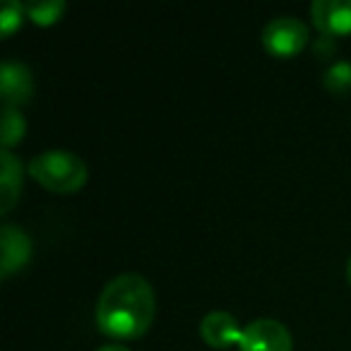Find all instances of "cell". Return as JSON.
Returning <instances> with one entry per match:
<instances>
[{
	"instance_id": "5",
	"label": "cell",
	"mask_w": 351,
	"mask_h": 351,
	"mask_svg": "<svg viewBox=\"0 0 351 351\" xmlns=\"http://www.w3.org/2000/svg\"><path fill=\"white\" fill-rule=\"evenodd\" d=\"M0 92H3V104L5 106H22L34 94V77L32 70L20 60H5L0 68Z\"/></svg>"
},
{
	"instance_id": "13",
	"label": "cell",
	"mask_w": 351,
	"mask_h": 351,
	"mask_svg": "<svg viewBox=\"0 0 351 351\" xmlns=\"http://www.w3.org/2000/svg\"><path fill=\"white\" fill-rule=\"evenodd\" d=\"M22 15H25V5L17 0H8L3 5V12H0V34L10 36L22 25Z\"/></svg>"
},
{
	"instance_id": "6",
	"label": "cell",
	"mask_w": 351,
	"mask_h": 351,
	"mask_svg": "<svg viewBox=\"0 0 351 351\" xmlns=\"http://www.w3.org/2000/svg\"><path fill=\"white\" fill-rule=\"evenodd\" d=\"M313 25L322 36H341L351 32V0H315L311 5Z\"/></svg>"
},
{
	"instance_id": "15",
	"label": "cell",
	"mask_w": 351,
	"mask_h": 351,
	"mask_svg": "<svg viewBox=\"0 0 351 351\" xmlns=\"http://www.w3.org/2000/svg\"><path fill=\"white\" fill-rule=\"evenodd\" d=\"M346 279H349V284H351V258H349V265H346Z\"/></svg>"
},
{
	"instance_id": "8",
	"label": "cell",
	"mask_w": 351,
	"mask_h": 351,
	"mask_svg": "<svg viewBox=\"0 0 351 351\" xmlns=\"http://www.w3.org/2000/svg\"><path fill=\"white\" fill-rule=\"evenodd\" d=\"M200 335L215 349H229L231 344H239L241 335H243V327L239 325L231 313L226 311H212L202 317L200 322Z\"/></svg>"
},
{
	"instance_id": "3",
	"label": "cell",
	"mask_w": 351,
	"mask_h": 351,
	"mask_svg": "<svg viewBox=\"0 0 351 351\" xmlns=\"http://www.w3.org/2000/svg\"><path fill=\"white\" fill-rule=\"evenodd\" d=\"M308 39H311L308 25L293 15L274 17L263 29V46L267 49V53L277 56V58H291V56L301 53Z\"/></svg>"
},
{
	"instance_id": "2",
	"label": "cell",
	"mask_w": 351,
	"mask_h": 351,
	"mask_svg": "<svg viewBox=\"0 0 351 351\" xmlns=\"http://www.w3.org/2000/svg\"><path fill=\"white\" fill-rule=\"evenodd\" d=\"M29 173L34 181H39L46 191L77 193L87 183V164L80 154L70 149H46L29 161Z\"/></svg>"
},
{
	"instance_id": "1",
	"label": "cell",
	"mask_w": 351,
	"mask_h": 351,
	"mask_svg": "<svg viewBox=\"0 0 351 351\" xmlns=\"http://www.w3.org/2000/svg\"><path fill=\"white\" fill-rule=\"evenodd\" d=\"M156 296L142 274L125 272L104 287L97 301V325L116 339H137L152 327Z\"/></svg>"
},
{
	"instance_id": "12",
	"label": "cell",
	"mask_w": 351,
	"mask_h": 351,
	"mask_svg": "<svg viewBox=\"0 0 351 351\" xmlns=\"http://www.w3.org/2000/svg\"><path fill=\"white\" fill-rule=\"evenodd\" d=\"M325 89H330L332 94H346L351 92V63L346 60H339V63L330 65L325 73V80H322Z\"/></svg>"
},
{
	"instance_id": "9",
	"label": "cell",
	"mask_w": 351,
	"mask_h": 351,
	"mask_svg": "<svg viewBox=\"0 0 351 351\" xmlns=\"http://www.w3.org/2000/svg\"><path fill=\"white\" fill-rule=\"evenodd\" d=\"M0 161H3V176H0V186H3V193H0V210L3 215L12 210V205L20 197V188H22V161L12 154L10 149L0 152Z\"/></svg>"
},
{
	"instance_id": "11",
	"label": "cell",
	"mask_w": 351,
	"mask_h": 351,
	"mask_svg": "<svg viewBox=\"0 0 351 351\" xmlns=\"http://www.w3.org/2000/svg\"><path fill=\"white\" fill-rule=\"evenodd\" d=\"M25 132H27V123L25 116L20 113V108L5 106V111H3V135H0L3 149H10L12 145H17L25 137Z\"/></svg>"
},
{
	"instance_id": "4",
	"label": "cell",
	"mask_w": 351,
	"mask_h": 351,
	"mask_svg": "<svg viewBox=\"0 0 351 351\" xmlns=\"http://www.w3.org/2000/svg\"><path fill=\"white\" fill-rule=\"evenodd\" d=\"M241 351H291L293 339L287 325L272 317H260L243 327L239 341Z\"/></svg>"
},
{
	"instance_id": "14",
	"label": "cell",
	"mask_w": 351,
	"mask_h": 351,
	"mask_svg": "<svg viewBox=\"0 0 351 351\" xmlns=\"http://www.w3.org/2000/svg\"><path fill=\"white\" fill-rule=\"evenodd\" d=\"M97 351H132V349H128V346H121V344H104V346H99Z\"/></svg>"
},
{
	"instance_id": "7",
	"label": "cell",
	"mask_w": 351,
	"mask_h": 351,
	"mask_svg": "<svg viewBox=\"0 0 351 351\" xmlns=\"http://www.w3.org/2000/svg\"><path fill=\"white\" fill-rule=\"evenodd\" d=\"M0 239H3V265H0V277L5 279L29 263L32 241H29V236L25 234V229L17 224H3Z\"/></svg>"
},
{
	"instance_id": "10",
	"label": "cell",
	"mask_w": 351,
	"mask_h": 351,
	"mask_svg": "<svg viewBox=\"0 0 351 351\" xmlns=\"http://www.w3.org/2000/svg\"><path fill=\"white\" fill-rule=\"evenodd\" d=\"M25 12L34 25L49 27L63 17L65 3L63 0H32V3H25Z\"/></svg>"
}]
</instances>
